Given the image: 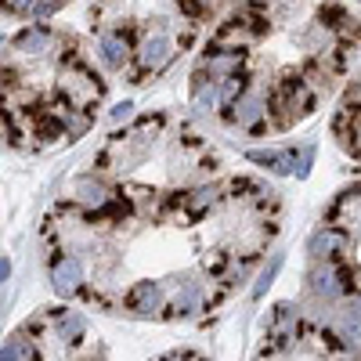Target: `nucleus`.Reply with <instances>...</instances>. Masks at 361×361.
Returning <instances> with one entry per match:
<instances>
[{
    "label": "nucleus",
    "instance_id": "14",
    "mask_svg": "<svg viewBox=\"0 0 361 361\" xmlns=\"http://www.w3.org/2000/svg\"><path fill=\"white\" fill-rule=\"evenodd\" d=\"M336 333L347 343H361V293H354L343 304V311L336 314Z\"/></svg>",
    "mask_w": 361,
    "mask_h": 361
},
{
    "label": "nucleus",
    "instance_id": "3",
    "mask_svg": "<svg viewBox=\"0 0 361 361\" xmlns=\"http://www.w3.org/2000/svg\"><path fill=\"white\" fill-rule=\"evenodd\" d=\"M123 304H127L134 314H141V318H156V314H163V311H166L170 296H166V286H163V282L145 279V282H134V286L127 289Z\"/></svg>",
    "mask_w": 361,
    "mask_h": 361
},
{
    "label": "nucleus",
    "instance_id": "15",
    "mask_svg": "<svg viewBox=\"0 0 361 361\" xmlns=\"http://www.w3.org/2000/svg\"><path fill=\"white\" fill-rule=\"evenodd\" d=\"M217 202H221V188H217V185H199V188H192V192L180 195V206H185L192 217L209 214V209H214Z\"/></svg>",
    "mask_w": 361,
    "mask_h": 361
},
{
    "label": "nucleus",
    "instance_id": "21",
    "mask_svg": "<svg viewBox=\"0 0 361 361\" xmlns=\"http://www.w3.org/2000/svg\"><path fill=\"white\" fill-rule=\"evenodd\" d=\"M163 361H195L192 354H170V357H163Z\"/></svg>",
    "mask_w": 361,
    "mask_h": 361
},
{
    "label": "nucleus",
    "instance_id": "9",
    "mask_svg": "<svg viewBox=\"0 0 361 361\" xmlns=\"http://www.w3.org/2000/svg\"><path fill=\"white\" fill-rule=\"evenodd\" d=\"M343 246H347V231L336 228V224H325V228H318V231L311 235L307 253H311L314 264H318V260H336V257L343 253Z\"/></svg>",
    "mask_w": 361,
    "mask_h": 361
},
{
    "label": "nucleus",
    "instance_id": "17",
    "mask_svg": "<svg viewBox=\"0 0 361 361\" xmlns=\"http://www.w3.org/2000/svg\"><path fill=\"white\" fill-rule=\"evenodd\" d=\"M87 333V318L80 311H66L62 318H58V336H62L66 343H80Z\"/></svg>",
    "mask_w": 361,
    "mask_h": 361
},
{
    "label": "nucleus",
    "instance_id": "13",
    "mask_svg": "<svg viewBox=\"0 0 361 361\" xmlns=\"http://www.w3.org/2000/svg\"><path fill=\"white\" fill-rule=\"evenodd\" d=\"M202 296H206L202 282H192V279H185V282L177 286L173 300H170V311H173L177 318H192V314L202 307Z\"/></svg>",
    "mask_w": 361,
    "mask_h": 361
},
{
    "label": "nucleus",
    "instance_id": "2",
    "mask_svg": "<svg viewBox=\"0 0 361 361\" xmlns=\"http://www.w3.org/2000/svg\"><path fill=\"white\" fill-rule=\"evenodd\" d=\"M347 275H343V267L336 260H318L311 267V275H307V293L318 300L322 307H333L340 304V300L347 296Z\"/></svg>",
    "mask_w": 361,
    "mask_h": 361
},
{
    "label": "nucleus",
    "instance_id": "11",
    "mask_svg": "<svg viewBox=\"0 0 361 361\" xmlns=\"http://www.w3.org/2000/svg\"><path fill=\"white\" fill-rule=\"evenodd\" d=\"M73 192H76V202L83 206V214H90V209H102V206H105V202L116 195V192L105 185V180L90 177V173L76 180V188H73Z\"/></svg>",
    "mask_w": 361,
    "mask_h": 361
},
{
    "label": "nucleus",
    "instance_id": "1",
    "mask_svg": "<svg viewBox=\"0 0 361 361\" xmlns=\"http://www.w3.org/2000/svg\"><path fill=\"white\" fill-rule=\"evenodd\" d=\"M173 62V40L166 29H152L134 47V83H145V76H156Z\"/></svg>",
    "mask_w": 361,
    "mask_h": 361
},
{
    "label": "nucleus",
    "instance_id": "7",
    "mask_svg": "<svg viewBox=\"0 0 361 361\" xmlns=\"http://www.w3.org/2000/svg\"><path fill=\"white\" fill-rule=\"evenodd\" d=\"M224 119L235 127H243V130H260V123L267 119V98L250 87L231 109H224Z\"/></svg>",
    "mask_w": 361,
    "mask_h": 361
},
{
    "label": "nucleus",
    "instance_id": "20",
    "mask_svg": "<svg viewBox=\"0 0 361 361\" xmlns=\"http://www.w3.org/2000/svg\"><path fill=\"white\" fill-rule=\"evenodd\" d=\"M8 279H11V260L0 257V282H8Z\"/></svg>",
    "mask_w": 361,
    "mask_h": 361
},
{
    "label": "nucleus",
    "instance_id": "10",
    "mask_svg": "<svg viewBox=\"0 0 361 361\" xmlns=\"http://www.w3.org/2000/svg\"><path fill=\"white\" fill-rule=\"evenodd\" d=\"M296 333H300V307H293V304L275 307V314L267 322V340L275 347H289L296 340Z\"/></svg>",
    "mask_w": 361,
    "mask_h": 361
},
{
    "label": "nucleus",
    "instance_id": "19",
    "mask_svg": "<svg viewBox=\"0 0 361 361\" xmlns=\"http://www.w3.org/2000/svg\"><path fill=\"white\" fill-rule=\"evenodd\" d=\"M130 116H134V102H119V105H112V112H109L112 123H127Z\"/></svg>",
    "mask_w": 361,
    "mask_h": 361
},
{
    "label": "nucleus",
    "instance_id": "18",
    "mask_svg": "<svg viewBox=\"0 0 361 361\" xmlns=\"http://www.w3.org/2000/svg\"><path fill=\"white\" fill-rule=\"evenodd\" d=\"M311 163H314V145H307L304 152L296 156V177H300V180H304V177L311 173Z\"/></svg>",
    "mask_w": 361,
    "mask_h": 361
},
{
    "label": "nucleus",
    "instance_id": "12",
    "mask_svg": "<svg viewBox=\"0 0 361 361\" xmlns=\"http://www.w3.org/2000/svg\"><path fill=\"white\" fill-rule=\"evenodd\" d=\"M192 109L199 116H209L214 109H221V87L206 73H195V80H192Z\"/></svg>",
    "mask_w": 361,
    "mask_h": 361
},
{
    "label": "nucleus",
    "instance_id": "6",
    "mask_svg": "<svg viewBox=\"0 0 361 361\" xmlns=\"http://www.w3.org/2000/svg\"><path fill=\"white\" fill-rule=\"evenodd\" d=\"M246 66V51L243 47H209V54L202 58L199 73H206L209 80H231V76H243Z\"/></svg>",
    "mask_w": 361,
    "mask_h": 361
},
{
    "label": "nucleus",
    "instance_id": "5",
    "mask_svg": "<svg viewBox=\"0 0 361 361\" xmlns=\"http://www.w3.org/2000/svg\"><path fill=\"white\" fill-rule=\"evenodd\" d=\"M87 282V267L76 253H62L51 260V286L58 296H76Z\"/></svg>",
    "mask_w": 361,
    "mask_h": 361
},
{
    "label": "nucleus",
    "instance_id": "22",
    "mask_svg": "<svg viewBox=\"0 0 361 361\" xmlns=\"http://www.w3.org/2000/svg\"><path fill=\"white\" fill-rule=\"evenodd\" d=\"M354 4H361V0H354Z\"/></svg>",
    "mask_w": 361,
    "mask_h": 361
},
{
    "label": "nucleus",
    "instance_id": "16",
    "mask_svg": "<svg viewBox=\"0 0 361 361\" xmlns=\"http://www.w3.org/2000/svg\"><path fill=\"white\" fill-rule=\"evenodd\" d=\"M282 264H286V257H282V253H275V257H271V260L264 264V271H260V275H257V282H253V293H250V296L257 300V304H260V300L267 296V289L275 286V279H279Z\"/></svg>",
    "mask_w": 361,
    "mask_h": 361
},
{
    "label": "nucleus",
    "instance_id": "8",
    "mask_svg": "<svg viewBox=\"0 0 361 361\" xmlns=\"http://www.w3.org/2000/svg\"><path fill=\"white\" fill-rule=\"evenodd\" d=\"M98 58L105 69H123L130 58H134V40L127 29H105V33L98 37Z\"/></svg>",
    "mask_w": 361,
    "mask_h": 361
},
{
    "label": "nucleus",
    "instance_id": "4",
    "mask_svg": "<svg viewBox=\"0 0 361 361\" xmlns=\"http://www.w3.org/2000/svg\"><path fill=\"white\" fill-rule=\"evenodd\" d=\"M54 44H58L54 29L44 25V22H29L25 29H18V37L11 40V47H15L18 58H37V62H40V58H51Z\"/></svg>",
    "mask_w": 361,
    "mask_h": 361
}]
</instances>
